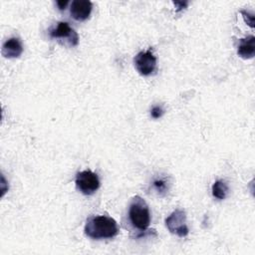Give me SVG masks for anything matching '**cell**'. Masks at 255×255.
I'll return each instance as SVG.
<instances>
[{"label": "cell", "mask_w": 255, "mask_h": 255, "mask_svg": "<svg viewBox=\"0 0 255 255\" xmlns=\"http://www.w3.org/2000/svg\"><path fill=\"white\" fill-rule=\"evenodd\" d=\"M2 56L8 59H15L19 58L23 53V45L19 38L12 37L6 40L1 49Z\"/></svg>", "instance_id": "obj_8"}, {"label": "cell", "mask_w": 255, "mask_h": 255, "mask_svg": "<svg viewBox=\"0 0 255 255\" xmlns=\"http://www.w3.org/2000/svg\"><path fill=\"white\" fill-rule=\"evenodd\" d=\"M165 226L172 234H176L178 237L187 236L189 229L186 225V213L182 209H175L171 214L165 218Z\"/></svg>", "instance_id": "obj_4"}, {"label": "cell", "mask_w": 255, "mask_h": 255, "mask_svg": "<svg viewBox=\"0 0 255 255\" xmlns=\"http://www.w3.org/2000/svg\"><path fill=\"white\" fill-rule=\"evenodd\" d=\"M75 183L77 189L85 195L94 194L101 185L98 174L89 169L78 172L76 174Z\"/></svg>", "instance_id": "obj_3"}, {"label": "cell", "mask_w": 255, "mask_h": 255, "mask_svg": "<svg viewBox=\"0 0 255 255\" xmlns=\"http://www.w3.org/2000/svg\"><path fill=\"white\" fill-rule=\"evenodd\" d=\"M237 54L242 59H251L255 55V37L253 35L247 36L239 40L237 47Z\"/></svg>", "instance_id": "obj_9"}, {"label": "cell", "mask_w": 255, "mask_h": 255, "mask_svg": "<svg viewBox=\"0 0 255 255\" xmlns=\"http://www.w3.org/2000/svg\"><path fill=\"white\" fill-rule=\"evenodd\" d=\"M164 114V110L161 106H153L150 110V116L152 119H159Z\"/></svg>", "instance_id": "obj_12"}, {"label": "cell", "mask_w": 255, "mask_h": 255, "mask_svg": "<svg viewBox=\"0 0 255 255\" xmlns=\"http://www.w3.org/2000/svg\"><path fill=\"white\" fill-rule=\"evenodd\" d=\"M93 9V3L89 0H74L70 6V14L76 21H85L89 19Z\"/></svg>", "instance_id": "obj_7"}, {"label": "cell", "mask_w": 255, "mask_h": 255, "mask_svg": "<svg viewBox=\"0 0 255 255\" xmlns=\"http://www.w3.org/2000/svg\"><path fill=\"white\" fill-rule=\"evenodd\" d=\"M152 187L158 195H164L168 190V182L166 178L158 177L152 181Z\"/></svg>", "instance_id": "obj_11"}, {"label": "cell", "mask_w": 255, "mask_h": 255, "mask_svg": "<svg viewBox=\"0 0 255 255\" xmlns=\"http://www.w3.org/2000/svg\"><path fill=\"white\" fill-rule=\"evenodd\" d=\"M173 4L177 7L176 12H178V11H180V10H182V9L186 8L188 3H187V2H173Z\"/></svg>", "instance_id": "obj_15"}, {"label": "cell", "mask_w": 255, "mask_h": 255, "mask_svg": "<svg viewBox=\"0 0 255 255\" xmlns=\"http://www.w3.org/2000/svg\"><path fill=\"white\" fill-rule=\"evenodd\" d=\"M133 65L141 76H150L156 69V58L150 49L141 51L134 56Z\"/></svg>", "instance_id": "obj_5"}, {"label": "cell", "mask_w": 255, "mask_h": 255, "mask_svg": "<svg viewBox=\"0 0 255 255\" xmlns=\"http://www.w3.org/2000/svg\"><path fill=\"white\" fill-rule=\"evenodd\" d=\"M84 232L95 240L114 238L119 233L117 221L107 215H92L86 220Z\"/></svg>", "instance_id": "obj_1"}, {"label": "cell", "mask_w": 255, "mask_h": 255, "mask_svg": "<svg viewBox=\"0 0 255 255\" xmlns=\"http://www.w3.org/2000/svg\"><path fill=\"white\" fill-rule=\"evenodd\" d=\"M49 34L52 39H66L72 47L79 44V36L77 32L67 22H58L57 26L51 29Z\"/></svg>", "instance_id": "obj_6"}, {"label": "cell", "mask_w": 255, "mask_h": 255, "mask_svg": "<svg viewBox=\"0 0 255 255\" xmlns=\"http://www.w3.org/2000/svg\"><path fill=\"white\" fill-rule=\"evenodd\" d=\"M228 191H229L228 185L224 180H221V179L216 180L212 185V195L219 200L225 199Z\"/></svg>", "instance_id": "obj_10"}, {"label": "cell", "mask_w": 255, "mask_h": 255, "mask_svg": "<svg viewBox=\"0 0 255 255\" xmlns=\"http://www.w3.org/2000/svg\"><path fill=\"white\" fill-rule=\"evenodd\" d=\"M241 14L243 15V18L245 20V22L251 27V28H254V15L249 12V11H246V10H242L241 11Z\"/></svg>", "instance_id": "obj_13"}, {"label": "cell", "mask_w": 255, "mask_h": 255, "mask_svg": "<svg viewBox=\"0 0 255 255\" xmlns=\"http://www.w3.org/2000/svg\"><path fill=\"white\" fill-rule=\"evenodd\" d=\"M56 4H57L59 10H64V9L67 7V5L69 4V1H68V0H65V1L60 0V1H57Z\"/></svg>", "instance_id": "obj_14"}, {"label": "cell", "mask_w": 255, "mask_h": 255, "mask_svg": "<svg viewBox=\"0 0 255 255\" xmlns=\"http://www.w3.org/2000/svg\"><path fill=\"white\" fill-rule=\"evenodd\" d=\"M128 220L133 228L139 231L147 230L150 223V212L143 198L135 195L128 206Z\"/></svg>", "instance_id": "obj_2"}]
</instances>
